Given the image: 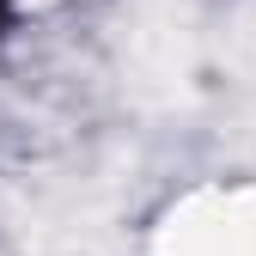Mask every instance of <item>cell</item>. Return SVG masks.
<instances>
[{
	"instance_id": "1",
	"label": "cell",
	"mask_w": 256,
	"mask_h": 256,
	"mask_svg": "<svg viewBox=\"0 0 256 256\" xmlns=\"http://www.w3.org/2000/svg\"><path fill=\"white\" fill-rule=\"evenodd\" d=\"M12 12H18L12 0H0V37H6V30H12Z\"/></svg>"
}]
</instances>
